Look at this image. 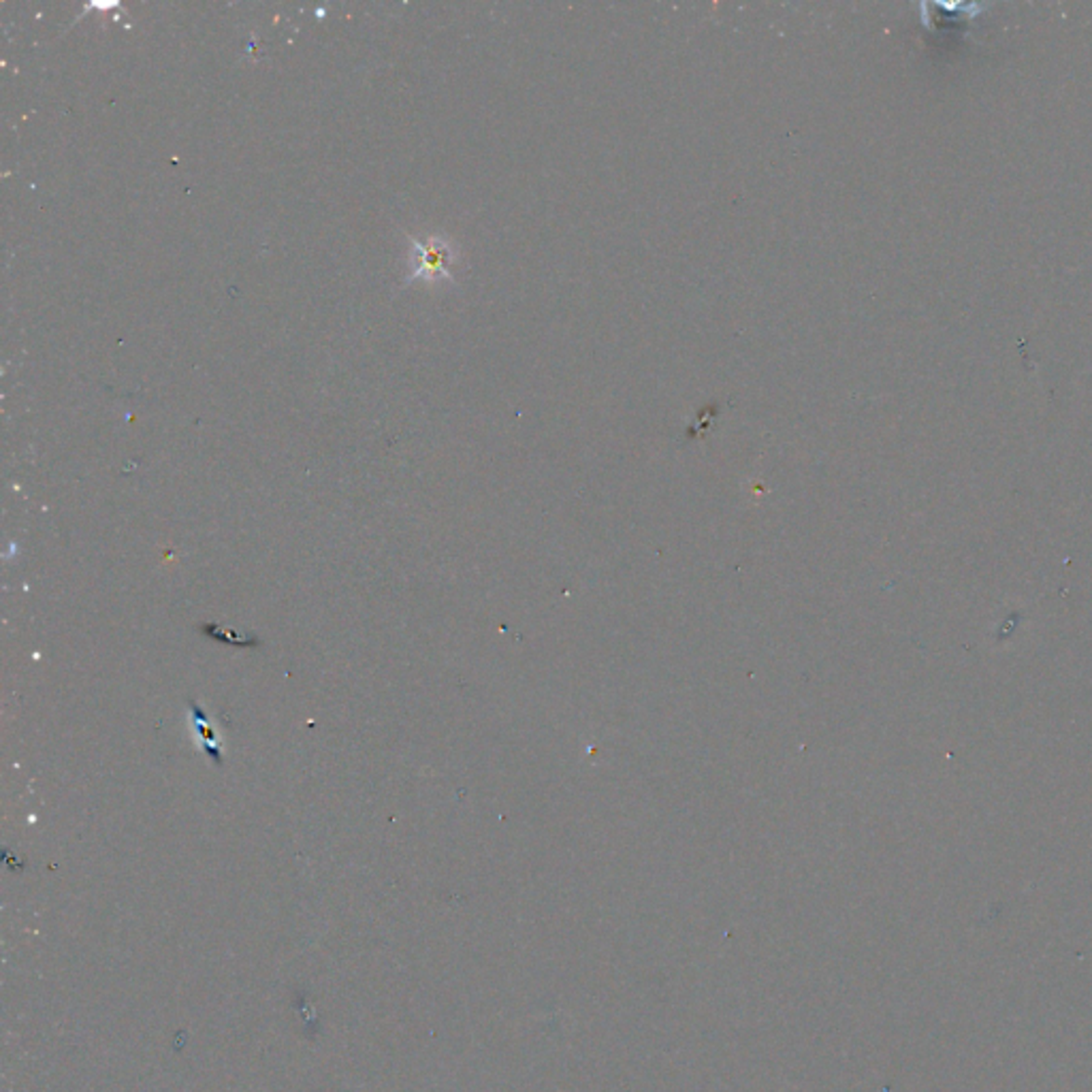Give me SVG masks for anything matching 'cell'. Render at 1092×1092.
<instances>
[{"label": "cell", "instance_id": "obj_1", "mask_svg": "<svg viewBox=\"0 0 1092 1092\" xmlns=\"http://www.w3.org/2000/svg\"><path fill=\"white\" fill-rule=\"evenodd\" d=\"M186 723H188L192 741L199 747V751L210 758L214 764H222L225 761V738L220 734L218 723L212 722L205 708H201L197 702H190L188 710H186Z\"/></svg>", "mask_w": 1092, "mask_h": 1092}, {"label": "cell", "instance_id": "obj_2", "mask_svg": "<svg viewBox=\"0 0 1092 1092\" xmlns=\"http://www.w3.org/2000/svg\"><path fill=\"white\" fill-rule=\"evenodd\" d=\"M414 248L419 250L421 265L412 278H442L448 276V263L452 261V253L447 241L442 240H427L419 241L414 240Z\"/></svg>", "mask_w": 1092, "mask_h": 1092}]
</instances>
